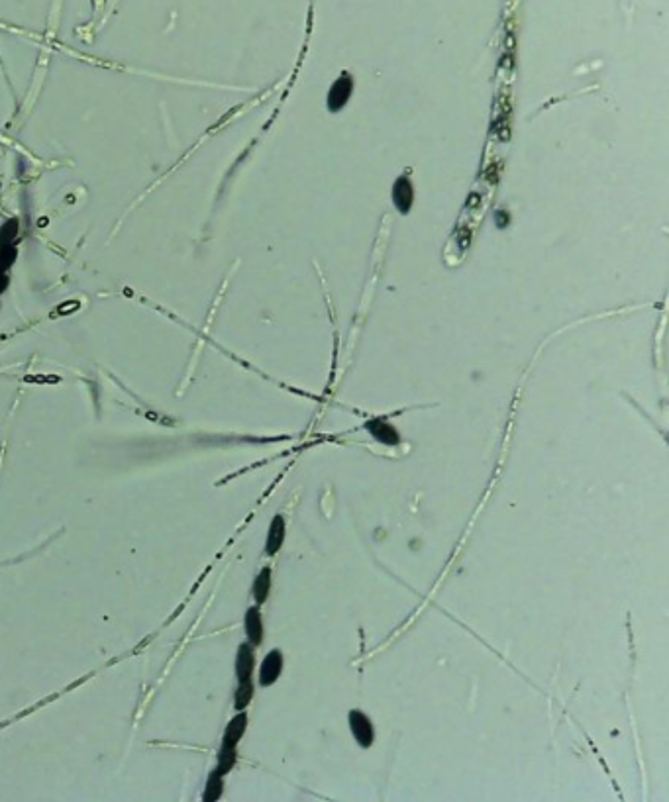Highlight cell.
Here are the masks:
<instances>
[{
  "label": "cell",
  "mask_w": 669,
  "mask_h": 802,
  "mask_svg": "<svg viewBox=\"0 0 669 802\" xmlns=\"http://www.w3.org/2000/svg\"><path fill=\"white\" fill-rule=\"evenodd\" d=\"M248 724H250V716L246 710L236 712L230 718V722L226 724L224 733H222V743L220 745H226V747H238L240 742L244 740V736L248 732Z\"/></svg>",
  "instance_id": "7"
},
{
  "label": "cell",
  "mask_w": 669,
  "mask_h": 802,
  "mask_svg": "<svg viewBox=\"0 0 669 802\" xmlns=\"http://www.w3.org/2000/svg\"><path fill=\"white\" fill-rule=\"evenodd\" d=\"M6 287H8V277H6V275H0V295L6 290Z\"/></svg>",
  "instance_id": "14"
},
{
  "label": "cell",
  "mask_w": 669,
  "mask_h": 802,
  "mask_svg": "<svg viewBox=\"0 0 669 802\" xmlns=\"http://www.w3.org/2000/svg\"><path fill=\"white\" fill-rule=\"evenodd\" d=\"M348 728H350L353 742L360 745L361 750H371L377 740L375 724L371 720L369 714H365L360 708H351L348 712Z\"/></svg>",
  "instance_id": "1"
},
{
  "label": "cell",
  "mask_w": 669,
  "mask_h": 802,
  "mask_svg": "<svg viewBox=\"0 0 669 802\" xmlns=\"http://www.w3.org/2000/svg\"><path fill=\"white\" fill-rule=\"evenodd\" d=\"M14 261H16V249H14V246L0 248V275H4L14 265Z\"/></svg>",
  "instance_id": "13"
},
{
  "label": "cell",
  "mask_w": 669,
  "mask_h": 802,
  "mask_svg": "<svg viewBox=\"0 0 669 802\" xmlns=\"http://www.w3.org/2000/svg\"><path fill=\"white\" fill-rule=\"evenodd\" d=\"M255 667H258V655H255V647L250 642H241L236 649V659H234V673H236V681H246V679H253L255 675Z\"/></svg>",
  "instance_id": "4"
},
{
  "label": "cell",
  "mask_w": 669,
  "mask_h": 802,
  "mask_svg": "<svg viewBox=\"0 0 669 802\" xmlns=\"http://www.w3.org/2000/svg\"><path fill=\"white\" fill-rule=\"evenodd\" d=\"M285 669V655L281 649L273 647L269 649L265 657L261 659V663L255 667V677H258V684L261 689H269L273 684L277 683L283 675Z\"/></svg>",
  "instance_id": "2"
},
{
  "label": "cell",
  "mask_w": 669,
  "mask_h": 802,
  "mask_svg": "<svg viewBox=\"0 0 669 802\" xmlns=\"http://www.w3.org/2000/svg\"><path fill=\"white\" fill-rule=\"evenodd\" d=\"M236 763H238V747L220 745L218 753H216V765H214V769H216L220 775L228 777L232 773V769L236 767Z\"/></svg>",
  "instance_id": "11"
},
{
  "label": "cell",
  "mask_w": 669,
  "mask_h": 802,
  "mask_svg": "<svg viewBox=\"0 0 669 802\" xmlns=\"http://www.w3.org/2000/svg\"><path fill=\"white\" fill-rule=\"evenodd\" d=\"M244 634H246V642H250L253 647H260L263 644V640H265V624H263L261 606H248V610L244 614Z\"/></svg>",
  "instance_id": "6"
},
{
  "label": "cell",
  "mask_w": 669,
  "mask_h": 802,
  "mask_svg": "<svg viewBox=\"0 0 669 802\" xmlns=\"http://www.w3.org/2000/svg\"><path fill=\"white\" fill-rule=\"evenodd\" d=\"M18 236V220H8L0 228V248H8Z\"/></svg>",
  "instance_id": "12"
},
{
  "label": "cell",
  "mask_w": 669,
  "mask_h": 802,
  "mask_svg": "<svg viewBox=\"0 0 669 802\" xmlns=\"http://www.w3.org/2000/svg\"><path fill=\"white\" fill-rule=\"evenodd\" d=\"M271 591H273V567L265 565V567H261L260 571H258L255 579H253V584H251L253 603L258 606L265 605L269 600Z\"/></svg>",
  "instance_id": "8"
},
{
  "label": "cell",
  "mask_w": 669,
  "mask_h": 802,
  "mask_svg": "<svg viewBox=\"0 0 669 802\" xmlns=\"http://www.w3.org/2000/svg\"><path fill=\"white\" fill-rule=\"evenodd\" d=\"M224 775H220L216 769H212L206 777V785H204V791H202V801L204 802H216L222 799L224 794Z\"/></svg>",
  "instance_id": "10"
},
{
  "label": "cell",
  "mask_w": 669,
  "mask_h": 802,
  "mask_svg": "<svg viewBox=\"0 0 669 802\" xmlns=\"http://www.w3.org/2000/svg\"><path fill=\"white\" fill-rule=\"evenodd\" d=\"M255 696V681L253 679H246V681H238L236 684V691H234V710L240 712V710H248V706Z\"/></svg>",
  "instance_id": "9"
},
{
  "label": "cell",
  "mask_w": 669,
  "mask_h": 802,
  "mask_svg": "<svg viewBox=\"0 0 669 802\" xmlns=\"http://www.w3.org/2000/svg\"><path fill=\"white\" fill-rule=\"evenodd\" d=\"M363 430L369 434L377 444H381V446L385 447H397L402 444V436H400V432L397 430V426L390 422L389 418L387 416H373L369 418L365 424H363Z\"/></svg>",
  "instance_id": "3"
},
{
  "label": "cell",
  "mask_w": 669,
  "mask_h": 802,
  "mask_svg": "<svg viewBox=\"0 0 669 802\" xmlns=\"http://www.w3.org/2000/svg\"><path fill=\"white\" fill-rule=\"evenodd\" d=\"M285 540H287V518L283 514H275L271 518L267 534H265L263 554L267 557H275L283 549Z\"/></svg>",
  "instance_id": "5"
}]
</instances>
